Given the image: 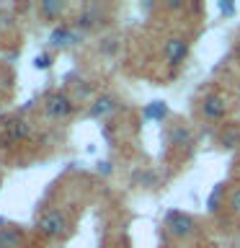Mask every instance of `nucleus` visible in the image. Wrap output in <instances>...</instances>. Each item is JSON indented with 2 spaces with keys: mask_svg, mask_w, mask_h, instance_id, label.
Listing matches in <instances>:
<instances>
[{
  "mask_svg": "<svg viewBox=\"0 0 240 248\" xmlns=\"http://www.w3.org/2000/svg\"><path fill=\"white\" fill-rule=\"evenodd\" d=\"M39 230L49 238H60L67 232V220L60 209H46V212L39 217Z\"/></svg>",
  "mask_w": 240,
  "mask_h": 248,
  "instance_id": "f257e3e1",
  "label": "nucleus"
},
{
  "mask_svg": "<svg viewBox=\"0 0 240 248\" xmlns=\"http://www.w3.org/2000/svg\"><path fill=\"white\" fill-rule=\"evenodd\" d=\"M44 108H46V114L54 116V119H62V116H67L70 111H73V101H70L65 93H49L44 101Z\"/></svg>",
  "mask_w": 240,
  "mask_h": 248,
  "instance_id": "f03ea898",
  "label": "nucleus"
},
{
  "mask_svg": "<svg viewBox=\"0 0 240 248\" xmlns=\"http://www.w3.org/2000/svg\"><path fill=\"white\" fill-rule=\"evenodd\" d=\"M165 225H168V230L173 232V235H178V238L191 235L194 232V220L189 215H183V212H168Z\"/></svg>",
  "mask_w": 240,
  "mask_h": 248,
  "instance_id": "7ed1b4c3",
  "label": "nucleus"
},
{
  "mask_svg": "<svg viewBox=\"0 0 240 248\" xmlns=\"http://www.w3.org/2000/svg\"><path fill=\"white\" fill-rule=\"evenodd\" d=\"M186 52H189V46H186L183 39H168L165 42V60L170 62V65H178L183 57H186Z\"/></svg>",
  "mask_w": 240,
  "mask_h": 248,
  "instance_id": "20e7f679",
  "label": "nucleus"
},
{
  "mask_svg": "<svg viewBox=\"0 0 240 248\" xmlns=\"http://www.w3.org/2000/svg\"><path fill=\"white\" fill-rule=\"evenodd\" d=\"M225 101L222 96H207L204 104H201V111H204V116H209V119H222L225 116Z\"/></svg>",
  "mask_w": 240,
  "mask_h": 248,
  "instance_id": "39448f33",
  "label": "nucleus"
},
{
  "mask_svg": "<svg viewBox=\"0 0 240 248\" xmlns=\"http://www.w3.org/2000/svg\"><path fill=\"white\" fill-rule=\"evenodd\" d=\"M23 235L15 228H3L0 230V248H21Z\"/></svg>",
  "mask_w": 240,
  "mask_h": 248,
  "instance_id": "423d86ee",
  "label": "nucleus"
},
{
  "mask_svg": "<svg viewBox=\"0 0 240 248\" xmlns=\"http://www.w3.org/2000/svg\"><path fill=\"white\" fill-rule=\"evenodd\" d=\"M5 135L8 140H21V137H26L29 135V124L23 122V119H11L5 124Z\"/></svg>",
  "mask_w": 240,
  "mask_h": 248,
  "instance_id": "0eeeda50",
  "label": "nucleus"
},
{
  "mask_svg": "<svg viewBox=\"0 0 240 248\" xmlns=\"http://www.w3.org/2000/svg\"><path fill=\"white\" fill-rule=\"evenodd\" d=\"M111 108H114V98L111 96H98L96 104L90 106V116H101V114L111 111Z\"/></svg>",
  "mask_w": 240,
  "mask_h": 248,
  "instance_id": "6e6552de",
  "label": "nucleus"
},
{
  "mask_svg": "<svg viewBox=\"0 0 240 248\" xmlns=\"http://www.w3.org/2000/svg\"><path fill=\"white\" fill-rule=\"evenodd\" d=\"M165 111H168V108H165V104H163V101H155V104H150V106H147L145 108V114L147 116H150V119H165Z\"/></svg>",
  "mask_w": 240,
  "mask_h": 248,
  "instance_id": "1a4fd4ad",
  "label": "nucleus"
},
{
  "mask_svg": "<svg viewBox=\"0 0 240 248\" xmlns=\"http://www.w3.org/2000/svg\"><path fill=\"white\" fill-rule=\"evenodd\" d=\"M240 142V129L238 127H227L222 132V145L225 147H235Z\"/></svg>",
  "mask_w": 240,
  "mask_h": 248,
  "instance_id": "9d476101",
  "label": "nucleus"
},
{
  "mask_svg": "<svg viewBox=\"0 0 240 248\" xmlns=\"http://www.w3.org/2000/svg\"><path fill=\"white\" fill-rule=\"evenodd\" d=\"M70 39H73V31H70V29H54L52 36H49V42L52 44H67Z\"/></svg>",
  "mask_w": 240,
  "mask_h": 248,
  "instance_id": "9b49d317",
  "label": "nucleus"
},
{
  "mask_svg": "<svg viewBox=\"0 0 240 248\" xmlns=\"http://www.w3.org/2000/svg\"><path fill=\"white\" fill-rule=\"evenodd\" d=\"M42 8H44V13L54 16V13H60V11H62V3H49V0H46V3H44Z\"/></svg>",
  "mask_w": 240,
  "mask_h": 248,
  "instance_id": "f8f14e48",
  "label": "nucleus"
},
{
  "mask_svg": "<svg viewBox=\"0 0 240 248\" xmlns=\"http://www.w3.org/2000/svg\"><path fill=\"white\" fill-rule=\"evenodd\" d=\"M230 207H232V209H235V212L240 215V189H235V191L230 194Z\"/></svg>",
  "mask_w": 240,
  "mask_h": 248,
  "instance_id": "ddd939ff",
  "label": "nucleus"
},
{
  "mask_svg": "<svg viewBox=\"0 0 240 248\" xmlns=\"http://www.w3.org/2000/svg\"><path fill=\"white\" fill-rule=\"evenodd\" d=\"M46 65H49V57H46V54H42V57H36V67H46Z\"/></svg>",
  "mask_w": 240,
  "mask_h": 248,
  "instance_id": "4468645a",
  "label": "nucleus"
}]
</instances>
